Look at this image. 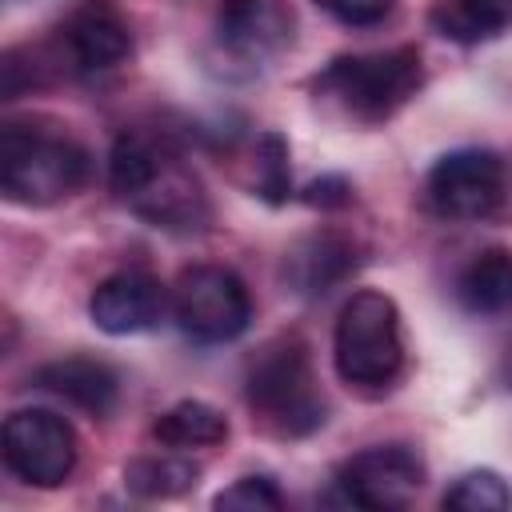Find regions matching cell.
<instances>
[{
  "label": "cell",
  "instance_id": "cell-4",
  "mask_svg": "<svg viewBox=\"0 0 512 512\" xmlns=\"http://www.w3.org/2000/svg\"><path fill=\"white\" fill-rule=\"evenodd\" d=\"M88 176V156L68 136L8 124L0 132V192L24 208L68 200Z\"/></svg>",
  "mask_w": 512,
  "mask_h": 512
},
{
  "label": "cell",
  "instance_id": "cell-18",
  "mask_svg": "<svg viewBox=\"0 0 512 512\" xmlns=\"http://www.w3.org/2000/svg\"><path fill=\"white\" fill-rule=\"evenodd\" d=\"M200 480V468L184 456L164 452V456H136L128 468H124V488L140 500H172V496H184L188 488H196Z\"/></svg>",
  "mask_w": 512,
  "mask_h": 512
},
{
  "label": "cell",
  "instance_id": "cell-17",
  "mask_svg": "<svg viewBox=\"0 0 512 512\" xmlns=\"http://www.w3.org/2000/svg\"><path fill=\"white\" fill-rule=\"evenodd\" d=\"M512 20V0H436L432 24L460 44H480Z\"/></svg>",
  "mask_w": 512,
  "mask_h": 512
},
{
  "label": "cell",
  "instance_id": "cell-19",
  "mask_svg": "<svg viewBox=\"0 0 512 512\" xmlns=\"http://www.w3.org/2000/svg\"><path fill=\"white\" fill-rule=\"evenodd\" d=\"M444 508L456 512H508L512 508V488L500 472L492 468H472L464 476H456L444 492Z\"/></svg>",
  "mask_w": 512,
  "mask_h": 512
},
{
  "label": "cell",
  "instance_id": "cell-22",
  "mask_svg": "<svg viewBox=\"0 0 512 512\" xmlns=\"http://www.w3.org/2000/svg\"><path fill=\"white\" fill-rule=\"evenodd\" d=\"M316 4H320L332 20H340V24H348V28H372V24L388 20L400 0H316Z\"/></svg>",
  "mask_w": 512,
  "mask_h": 512
},
{
  "label": "cell",
  "instance_id": "cell-5",
  "mask_svg": "<svg viewBox=\"0 0 512 512\" xmlns=\"http://www.w3.org/2000/svg\"><path fill=\"white\" fill-rule=\"evenodd\" d=\"M172 316L200 344H228L252 324V296L232 268L196 264L172 284Z\"/></svg>",
  "mask_w": 512,
  "mask_h": 512
},
{
  "label": "cell",
  "instance_id": "cell-2",
  "mask_svg": "<svg viewBox=\"0 0 512 512\" xmlns=\"http://www.w3.org/2000/svg\"><path fill=\"white\" fill-rule=\"evenodd\" d=\"M332 360L344 384L364 388V392L388 388L404 368V336H400L396 300L376 288L352 292L336 316Z\"/></svg>",
  "mask_w": 512,
  "mask_h": 512
},
{
  "label": "cell",
  "instance_id": "cell-20",
  "mask_svg": "<svg viewBox=\"0 0 512 512\" xmlns=\"http://www.w3.org/2000/svg\"><path fill=\"white\" fill-rule=\"evenodd\" d=\"M256 192L268 200V204H284L288 192H292V176H288V144L280 132H264L256 140Z\"/></svg>",
  "mask_w": 512,
  "mask_h": 512
},
{
  "label": "cell",
  "instance_id": "cell-14",
  "mask_svg": "<svg viewBox=\"0 0 512 512\" xmlns=\"http://www.w3.org/2000/svg\"><path fill=\"white\" fill-rule=\"evenodd\" d=\"M36 384L44 392L60 396L64 404L88 412V416H108L116 408V396H120L116 372L92 356H64V360L36 368Z\"/></svg>",
  "mask_w": 512,
  "mask_h": 512
},
{
  "label": "cell",
  "instance_id": "cell-15",
  "mask_svg": "<svg viewBox=\"0 0 512 512\" xmlns=\"http://www.w3.org/2000/svg\"><path fill=\"white\" fill-rule=\"evenodd\" d=\"M456 296L476 316H496L512 308V252L488 248L468 260V268L456 280Z\"/></svg>",
  "mask_w": 512,
  "mask_h": 512
},
{
  "label": "cell",
  "instance_id": "cell-7",
  "mask_svg": "<svg viewBox=\"0 0 512 512\" xmlns=\"http://www.w3.org/2000/svg\"><path fill=\"white\" fill-rule=\"evenodd\" d=\"M508 200V164L488 148L444 152L428 172V204L444 220H484Z\"/></svg>",
  "mask_w": 512,
  "mask_h": 512
},
{
  "label": "cell",
  "instance_id": "cell-23",
  "mask_svg": "<svg viewBox=\"0 0 512 512\" xmlns=\"http://www.w3.org/2000/svg\"><path fill=\"white\" fill-rule=\"evenodd\" d=\"M304 200H308V204H320V208H340V204H348L352 196H348V184H344L340 176H328V180H316Z\"/></svg>",
  "mask_w": 512,
  "mask_h": 512
},
{
  "label": "cell",
  "instance_id": "cell-21",
  "mask_svg": "<svg viewBox=\"0 0 512 512\" xmlns=\"http://www.w3.org/2000/svg\"><path fill=\"white\" fill-rule=\"evenodd\" d=\"M212 504L220 512H276L284 508V496L268 476H240L228 488H220Z\"/></svg>",
  "mask_w": 512,
  "mask_h": 512
},
{
  "label": "cell",
  "instance_id": "cell-1",
  "mask_svg": "<svg viewBox=\"0 0 512 512\" xmlns=\"http://www.w3.org/2000/svg\"><path fill=\"white\" fill-rule=\"evenodd\" d=\"M244 396L248 408L260 416V424L276 436H308L328 420L308 348L296 336H280L252 356L244 376Z\"/></svg>",
  "mask_w": 512,
  "mask_h": 512
},
{
  "label": "cell",
  "instance_id": "cell-10",
  "mask_svg": "<svg viewBox=\"0 0 512 512\" xmlns=\"http://www.w3.org/2000/svg\"><path fill=\"white\" fill-rule=\"evenodd\" d=\"M292 8L284 0H224L216 8V44L228 60L264 68L292 44Z\"/></svg>",
  "mask_w": 512,
  "mask_h": 512
},
{
  "label": "cell",
  "instance_id": "cell-13",
  "mask_svg": "<svg viewBox=\"0 0 512 512\" xmlns=\"http://www.w3.org/2000/svg\"><path fill=\"white\" fill-rule=\"evenodd\" d=\"M356 268V244L340 232H312L284 256V280L300 296H324Z\"/></svg>",
  "mask_w": 512,
  "mask_h": 512
},
{
  "label": "cell",
  "instance_id": "cell-3",
  "mask_svg": "<svg viewBox=\"0 0 512 512\" xmlns=\"http://www.w3.org/2000/svg\"><path fill=\"white\" fill-rule=\"evenodd\" d=\"M424 68L416 48H388L368 56H340L316 76V96L332 100L356 124H384L420 88Z\"/></svg>",
  "mask_w": 512,
  "mask_h": 512
},
{
  "label": "cell",
  "instance_id": "cell-6",
  "mask_svg": "<svg viewBox=\"0 0 512 512\" xmlns=\"http://www.w3.org/2000/svg\"><path fill=\"white\" fill-rule=\"evenodd\" d=\"M4 464L16 480L32 488H60L80 456L76 432L60 412L48 408H16L4 420Z\"/></svg>",
  "mask_w": 512,
  "mask_h": 512
},
{
  "label": "cell",
  "instance_id": "cell-8",
  "mask_svg": "<svg viewBox=\"0 0 512 512\" xmlns=\"http://www.w3.org/2000/svg\"><path fill=\"white\" fill-rule=\"evenodd\" d=\"M336 488L356 508L392 512L424 488V460L408 444H372L336 468Z\"/></svg>",
  "mask_w": 512,
  "mask_h": 512
},
{
  "label": "cell",
  "instance_id": "cell-16",
  "mask_svg": "<svg viewBox=\"0 0 512 512\" xmlns=\"http://www.w3.org/2000/svg\"><path fill=\"white\" fill-rule=\"evenodd\" d=\"M152 436L164 444V448H212V444H224L228 440V420L220 408L204 404V400H180L172 404L168 412L156 416L152 424Z\"/></svg>",
  "mask_w": 512,
  "mask_h": 512
},
{
  "label": "cell",
  "instance_id": "cell-24",
  "mask_svg": "<svg viewBox=\"0 0 512 512\" xmlns=\"http://www.w3.org/2000/svg\"><path fill=\"white\" fill-rule=\"evenodd\" d=\"M500 380H504V388H512V344H508V352H504V364H500Z\"/></svg>",
  "mask_w": 512,
  "mask_h": 512
},
{
  "label": "cell",
  "instance_id": "cell-9",
  "mask_svg": "<svg viewBox=\"0 0 512 512\" xmlns=\"http://www.w3.org/2000/svg\"><path fill=\"white\" fill-rule=\"evenodd\" d=\"M124 204L140 220H148L152 228H164V232H200L212 216L200 180L164 148H160L152 172L124 196Z\"/></svg>",
  "mask_w": 512,
  "mask_h": 512
},
{
  "label": "cell",
  "instance_id": "cell-12",
  "mask_svg": "<svg viewBox=\"0 0 512 512\" xmlns=\"http://www.w3.org/2000/svg\"><path fill=\"white\" fill-rule=\"evenodd\" d=\"M64 44H68V56L80 72H108V68L128 60L132 32L108 0H88L68 16Z\"/></svg>",
  "mask_w": 512,
  "mask_h": 512
},
{
  "label": "cell",
  "instance_id": "cell-11",
  "mask_svg": "<svg viewBox=\"0 0 512 512\" xmlns=\"http://www.w3.org/2000/svg\"><path fill=\"white\" fill-rule=\"evenodd\" d=\"M164 308H168V288L152 272H144V268L112 272L88 296V316L108 336L148 332V328H156Z\"/></svg>",
  "mask_w": 512,
  "mask_h": 512
}]
</instances>
